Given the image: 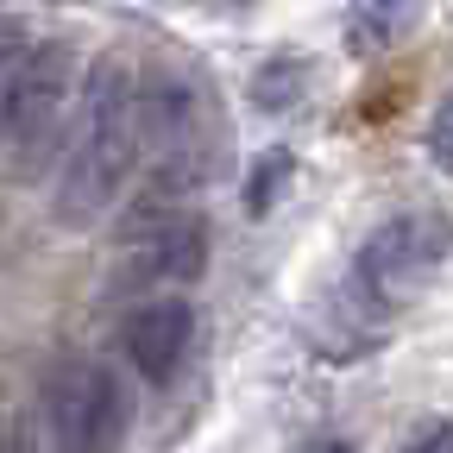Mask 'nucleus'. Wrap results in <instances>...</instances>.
<instances>
[{"mask_svg": "<svg viewBox=\"0 0 453 453\" xmlns=\"http://www.w3.org/2000/svg\"><path fill=\"white\" fill-rule=\"evenodd\" d=\"M447 252H453V226L441 214H396V220H384L378 234L359 246V258H353V303L372 321L396 315L403 303H416L434 283Z\"/></svg>", "mask_w": 453, "mask_h": 453, "instance_id": "3", "label": "nucleus"}, {"mask_svg": "<svg viewBox=\"0 0 453 453\" xmlns=\"http://www.w3.org/2000/svg\"><path fill=\"white\" fill-rule=\"evenodd\" d=\"M403 26H410V0H353V13H347V44L372 57V50H384V44L403 38Z\"/></svg>", "mask_w": 453, "mask_h": 453, "instance_id": "8", "label": "nucleus"}, {"mask_svg": "<svg viewBox=\"0 0 453 453\" xmlns=\"http://www.w3.org/2000/svg\"><path fill=\"white\" fill-rule=\"evenodd\" d=\"M208 265V220L183 202H139L127 220V271L139 283H189Z\"/></svg>", "mask_w": 453, "mask_h": 453, "instance_id": "6", "label": "nucleus"}, {"mask_svg": "<svg viewBox=\"0 0 453 453\" xmlns=\"http://www.w3.org/2000/svg\"><path fill=\"white\" fill-rule=\"evenodd\" d=\"M127 422H133V396L120 372L101 359H70L44 390L50 453H113L127 441Z\"/></svg>", "mask_w": 453, "mask_h": 453, "instance_id": "5", "label": "nucleus"}, {"mask_svg": "<svg viewBox=\"0 0 453 453\" xmlns=\"http://www.w3.org/2000/svg\"><path fill=\"white\" fill-rule=\"evenodd\" d=\"M139 145L151 157L157 196H183L208 183V107L189 76L177 70H151L139 82Z\"/></svg>", "mask_w": 453, "mask_h": 453, "instance_id": "4", "label": "nucleus"}, {"mask_svg": "<svg viewBox=\"0 0 453 453\" xmlns=\"http://www.w3.org/2000/svg\"><path fill=\"white\" fill-rule=\"evenodd\" d=\"M416 453H453V422H447V428H434V434H428Z\"/></svg>", "mask_w": 453, "mask_h": 453, "instance_id": "12", "label": "nucleus"}, {"mask_svg": "<svg viewBox=\"0 0 453 453\" xmlns=\"http://www.w3.org/2000/svg\"><path fill=\"white\" fill-rule=\"evenodd\" d=\"M303 82H309L303 57H271V70L258 76V101H265V107H283V101H290Z\"/></svg>", "mask_w": 453, "mask_h": 453, "instance_id": "9", "label": "nucleus"}, {"mask_svg": "<svg viewBox=\"0 0 453 453\" xmlns=\"http://www.w3.org/2000/svg\"><path fill=\"white\" fill-rule=\"evenodd\" d=\"M189 340H196V315L183 296H151L133 309L127 321V359L145 384H170L189 359Z\"/></svg>", "mask_w": 453, "mask_h": 453, "instance_id": "7", "label": "nucleus"}, {"mask_svg": "<svg viewBox=\"0 0 453 453\" xmlns=\"http://www.w3.org/2000/svg\"><path fill=\"white\" fill-rule=\"evenodd\" d=\"M303 453H353L347 441H315V447H303Z\"/></svg>", "mask_w": 453, "mask_h": 453, "instance_id": "13", "label": "nucleus"}, {"mask_svg": "<svg viewBox=\"0 0 453 453\" xmlns=\"http://www.w3.org/2000/svg\"><path fill=\"white\" fill-rule=\"evenodd\" d=\"M19 38H0V95H7V82H13V70H19Z\"/></svg>", "mask_w": 453, "mask_h": 453, "instance_id": "11", "label": "nucleus"}, {"mask_svg": "<svg viewBox=\"0 0 453 453\" xmlns=\"http://www.w3.org/2000/svg\"><path fill=\"white\" fill-rule=\"evenodd\" d=\"M428 157L453 177V95L434 107V120H428Z\"/></svg>", "mask_w": 453, "mask_h": 453, "instance_id": "10", "label": "nucleus"}, {"mask_svg": "<svg viewBox=\"0 0 453 453\" xmlns=\"http://www.w3.org/2000/svg\"><path fill=\"white\" fill-rule=\"evenodd\" d=\"M76 101H82L76 57L64 44H26L7 95H0V157L26 177L57 164L76 120Z\"/></svg>", "mask_w": 453, "mask_h": 453, "instance_id": "2", "label": "nucleus"}, {"mask_svg": "<svg viewBox=\"0 0 453 453\" xmlns=\"http://www.w3.org/2000/svg\"><path fill=\"white\" fill-rule=\"evenodd\" d=\"M139 82L127 64H95L82 76V101L57 157V220L88 226L127 196L139 170Z\"/></svg>", "mask_w": 453, "mask_h": 453, "instance_id": "1", "label": "nucleus"}]
</instances>
